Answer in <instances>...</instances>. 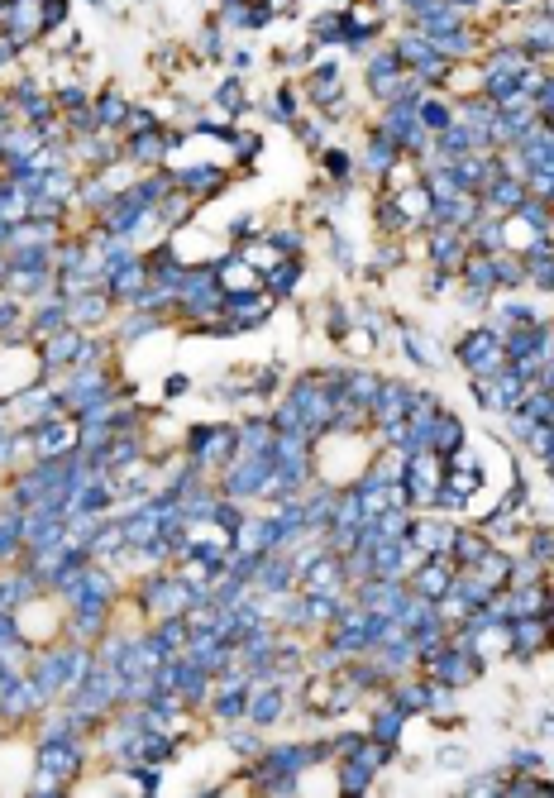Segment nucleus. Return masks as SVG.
I'll return each instance as SVG.
<instances>
[{"mask_svg":"<svg viewBox=\"0 0 554 798\" xmlns=\"http://www.w3.org/2000/svg\"><path fill=\"white\" fill-rule=\"evenodd\" d=\"M125 101H120V96H115V91H106V96H101V101H96V120H101V125H106V130H115V125H125Z\"/></svg>","mask_w":554,"mask_h":798,"instance_id":"6","label":"nucleus"},{"mask_svg":"<svg viewBox=\"0 0 554 798\" xmlns=\"http://www.w3.org/2000/svg\"><path fill=\"white\" fill-rule=\"evenodd\" d=\"M297 278H301V263L297 259H277L268 287H273V292H292V287H297Z\"/></svg>","mask_w":554,"mask_h":798,"instance_id":"8","label":"nucleus"},{"mask_svg":"<svg viewBox=\"0 0 554 798\" xmlns=\"http://www.w3.org/2000/svg\"><path fill=\"white\" fill-rule=\"evenodd\" d=\"M311 96H316V101H335V96H340V72H335V67H320L316 82H311Z\"/></svg>","mask_w":554,"mask_h":798,"instance_id":"9","label":"nucleus"},{"mask_svg":"<svg viewBox=\"0 0 554 798\" xmlns=\"http://www.w3.org/2000/svg\"><path fill=\"white\" fill-rule=\"evenodd\" d=\"M459 359L473 368V373H492V368L507 359V349H502V340L497 335H488V330H478V335H469L464 340V349H459Z\"/></svg>","mask_w":554,"mask_h":798,"instance_id":"1","label":"nucleus"},{"mask_svg":"<svg viewBox=\"0 0 554 798\" xmlns=\"http://www.w3.org/2000/svg\"><path fill=\"white\" fill-rule=\"evenodd\" d=\"M220 106H225V110H244V91H239V82H225V87H220Z\"/></svg>","mask_w":554,"mask_h":798,"instance_id":"12","label":"nucleus"},{"mask_svg":"<svg viewBox=\"0 0 554 798\" xmlns=\"http://www.w3.org/2000/svg\"><path fill=\"white\" fill-rule=\"evenodd\" d=\"M449 588V579H445V564L435 560V564H421V574H416V593H426V598H440Z\"/></svg>","mask_w":554,"mask_h":798,"instance_id":"5","label":"nucleus"},{"mask_svg":"<svg viewBox=\"0 0 554 798\" xmlns=\"http://www.w3.org/2000/svg\"><path fill=\"white\" fill-rule=\"evenodd\" d=\"M168 134L158 130V125H153V130H139V134H129V158H139V163H158V158H163V153H168Z\"/></svg>","mask_w":554,"mask_h":798,"instance_id":"2","label":"nucleus"},{"mask_svg":"<svg viewBox=\"0 0 554 798\" xmlns=\"http://www.w3.org/2000/svg\"><path fill=\"white\" fill-rule=\"evenodd\" d=\"M416 115H421V125H426L430 134H440V130H449V125H454V110H449L445 101H430V96H421V101H416Z\"/></svg>","mask_w":554,"mask_h":798,"instance_id":"4","label":"nucleus"},{"mask_svg":"<svg viewBox=\"0 0 554 798\" xmlns=\"http://www.w3.org/2000/svg\"><path fill=\"white\" fill-rule=\"evenodd\" d=\"M349 34V15H320L316 20V44H340Z\"/></svg>","mask_w":554,"mask_h":798,"instance_id":"7","label":"nucleus"},{"mask_svg":"<svg viewBox=\"0 0 554 798\" xmlns=\"http://www.w3.org/2000/svg\"><path fill=\"white\" fill-rule=\"evenodd\" d=\"M545 15H550V20H554V0H545Z\"/></svg>","mask_w":554,"mask_h":798,"instance_id":"13","label":"nucleus"},{"mask_svg":"<svg viewBox=\"0 0 554 798\" xmlns=\"http://www.w3.org/2000/svg\"><path fill=\"white\" fill-rule=\"evenodd\" d=\"M177 187H187L192 196H215L220 187H225V173L220 168H187L182 177H172Z\"/></svg>","mask_w":554,"mask_h":798,"instance_id":"3","label":"nucleus"},{"mask_svg":"<svg viewBox=\"0 0 554 798\" xmlns=\"http://www.w3.org/2000/svg\"><path fill=\"white\" fill-rule=\"evenodd\" d=\"M325 168H330L335 177H349V173H354V158L340 153V149H330V153H325Z\"/></svg>","mask_w":554,"mask_h":798,"instance_id":"11","label":"nucleus"},{"mask_svg":"<svg viewBox=\"0 0 554 798\" xmlns=\"http://www.w3.org/2000/svg\"><path fill=\"white\" fill-rule=\"evenodd\" d=\"M531 560L554 564V531L550 526H545V531H531Z\"/></svg>","mask_w":554,"mask_h":798,"instance_id":"10","label":"nucleus"}]
</instances>
